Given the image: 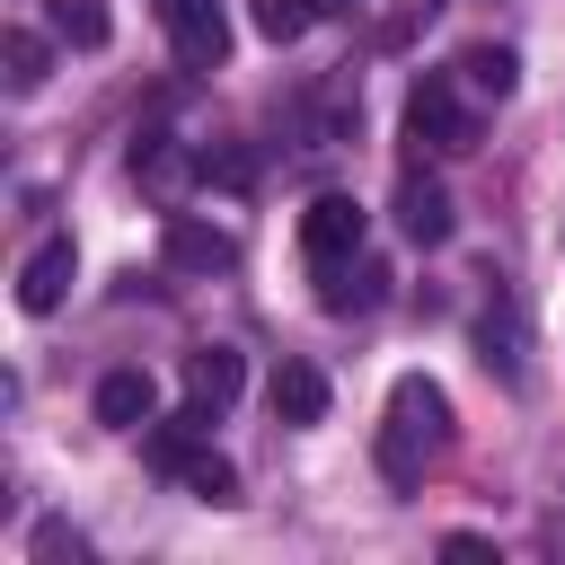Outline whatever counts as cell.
Here are the masks:
<instances>
[{"mask_svg":"<svg viewBox=\"0 0 565 565\" xmlns=\"http://www.w3.org/2000/svg\"><path fill=\"white\" fill-rule=\"evenodd\" d=\"M450 450V397L424 380V371H406L397 388H388V424H380V477L388 486H424V468Z\"/></svg>","mask_w":565,"mask_h":565,"instance_id":"6da1fadb","label":"cell"},{"mask_svg":"<svg viewBox=\"0 0 565 565\" xmlns=\"http://www.w3.org/2000/svg\"><path fill=\"white\" fill-rule=\"evenodd\" d=\"M406 141H415V150H477V124L459 115L450 71H424V79L406 88Z\"/></svg>","mask_w":565,"mask_h":565,"instance_id":"7a4b0ae2","label":"cell"},{"mask_svg":"<svg viewBox=\"0 0 565 565\" xmlns=\"http://www.w3.org/2000/svg\"><path fill=\"white\" fill-rule=\"evenodd\" d=\"M159 18H168V44H177L185 71H221L230 62V9L221 0H159Z\"/></svg>","mask_w":565,"mask_h":565,"instance_id":"3957f363","label":"cell"},{"mask_svg":"<svg viewBox=\"0 0 565 565\" xmlns=\"http://www.w3.org/2000/svg\"><path fill=\"white\" fill-rule=\"evenodd\" d=\"M362 203L353 194H318L309 212H300V247H309V265L327 274V265H344V256H362Z\"/></svg>","mask_w":565,"mask_h":565,"instance_id":"277c9868","label":"cell"},{"mask_svg":"<svg viewBox=\"0 0 565 565\" xmlns=\"http://www.w3.org/2000/svg\"><path fill=\"white\" fill-rule=\"evenodd\" d=\"M168 265L177 274H221V265H238V238L194 221V212H168Z\"/></svg>","mask_w":565,"mask_h":565,"instance_id":"5b68a950","label":"cell"},{"mask_svg":"<svg viewBox=\"0 0 565 565\" xmlns=\"http://www.w3.org/2000/svg\"><path fill=\"white\" fill-rule=\"evenodd\" d=\"M71 274H79V256H71V238H44L26 265H18V309L26 318H44V309H62V291H71Z\"/></svg>","mask_w":565,"mask_h":565,"instance_id":"8992f818","label":"cell"},{"mask_svg":"<svg viewBox=\"0 0 565 565\" xmlns=\"http://www.w3.org/2000/svg\"><path fill=\"white\" fill-rule=\"evenodd\" d=\"M380 300H388V265H380V256H344V265H327V291H318L327 318H362V309H380Z\"/></svg>","mask_w":565,"mask_h":565,"instance_id":"52a82bcc","label":"cell"},{"mask_svg":"<svg viewBox=\"0 0 565 565\" xmlns=\"http://www.w3.org/2000/svg\"><path fill=\"white\" fill-rule=\"evenodd\" d=\"M397 230H406L415 247H441V238L459 230V212H450V194H441L433 177H406V185H397Z\"/></svg>","mask_w":565,"mask_h":565,"instance_id":"ba28073f","label":"cell"},{"mask_svg":"<svg viewBox=\"0 0 565 565\" xmlns=\"http://www.w3.org/2000/svg\"><path fill=\"white\" fill-rule=\"evenodd\" d=\"M238 388H247V362H238L230 344H203V353H185V397H194L203 415H221Z\"/></svg>","mask_w":565,"mask_h":565,"instance_id":"9c48e42d","label":"cell"},{"mask_svg":"<svg viewBox=\"0 0 565 565\" xmlns=\"http://www.w3.org/2000/svg\"><path fill=\"white\" fill-rule=\"evenodd\" d=\"M150 406H159L150 371H106V380H97V424H106V433H141Z\"/></svg>","mask_w":565,"mask_h":565,"instance_id":"30bf717a","label":"cell"},{"mask_svg":"<svg viewBox=\"0 0 565 565\" xmlns=\"http://www.w3.org/2000/svg\"><path fill=\"white\" fill-rule=\"evenodd\" d=\"M265 397H274V424H318L327 415V371L318 362H282Z\"/></svg>","mask_w":565,"mask_h":565,"instance_id":"8fae6325","label":"cell"},{"mask_svg":"<svg viewBox=\"0 0 565 565\" xmlns=\"http://www.w3.org/2000/svg\"><path fill=\"white\" fill-rule=\"evenodd\" d=\"M459 79H468L477 97L503 106V97L521 88V53H512V44H468V53H459Z\"/></svg>","mask_w":565,"mask_h":565,"instance_id":"7c38bea8","label":"cell"},{"mask_svg":"<svg viewBox=\"0 0 565 565\" xmlns=\"http://www.w3.org/2000/svg\"><path fill=\"white\" fill-rule=\"evenodd\" d=\"M44 18H53V35H62V44H79V53H97V44L115 35L106 0H44Z\"/></svg>","mask_w":565,"mask_h":565,"instance_id":"4fadbf2b","label":"cell"},{"mask_svg":"<svg viewBox=\"0 0 565 565\" xmlns=\"http://www.w3.org/2000/svg\"><path fill=\"white\" fill-rule=\"evenodd\" d=\"M0 62H9V97H35V88H44V71H53L44 35H26V26H9V35H0Z\"/></svg>","mask_w":565,"mask_h":565,"instance_id":"5bb4252c","label":"cell"},{"mask_svg":"<svg viewBox=\"0 0 565 565\" xmlns=\"http://www.w3.org/2000/svg\"><path fill=\"white\" fill-rule=\"evenodd\" d=\"M247 18H256L265 44H300L309 18H327V9H318V0H247Z\"/></svg>","mask_w":565,"mask_h":565,"instance_id":"9a60e30c","label":"cell"},{"mask_svg":"<svg viewBox=\"0 0 565 565\" xmlns=\"http://www.w3.org/2000/svg\"><path fill=\"white\" fill-rule=\"evenodd\" d=\"M177 486H185L194 503H238V468H230L221 450H203V459H194V468H185Z\"/></svg>","mask_w":565,"mask_h":565,"instance_id":"2e32d148","label":"cell"},{"mask_svg":"<svg viewBox=\"0 0 565 565\" xmlns=\"http://www.w3.org/2000/svg\"><path fill=\"white\" fill-rule=\"evenodd\" d=\"M185 168H203V159H185V150H168L159 132H150V141H132V177H150V185H177Z\"/></svg>","mask_w":565,"mask_h":565,"instance_id":"e0dca14e","label":"cell"},{"mask_svg":"<svg viewBox=\"0 0 565 565\" xmlns=\"http://www.w3.org/2000/svg\"><path fill=\"white\" fill-rule=\"evenodd\" d=\"M194 177H212V185H247L256 168H247V150H203V168Z\"/></svg>","mask_w":565,"mask_h":565,"instance_id":"ac0fdd59","label":"cell"},{"mask_svg":"<svg viewBox=\"0 0 565 565\" xmlns=\"http://www.w3.org/2000/svg\"><path fill=\"white\" fill-rule=\"evenodd\" d=\"M35 556H79V539H71V530L53 521V530H35Z\"/></svg>","mask_w":565,"mask_h":565,"instance_id":"d6986e66","label":"cell"},{"mask_svg":"<svg viewBox=\"0 0 565 565\" xmlns=\"http://www.w3.org/2000/svg\"><path fill=\"white\" fill-rule=\"evenodd\" d=\"M441 556H459V565H486V556H494V547H486V539H468V530H459V539H441Z\"/></svg>","mask_w":565,"mask_h":565,"instance_id":"ffe728a7","label":"cell"},{"mask_svg":"<svg viewBox=\"0 0 565 565\" xmlns=\"http://www.w3.org/2000/svg\"><path fill=\"white\" fill-rule=\"evenodd\" d=\"M318 9H353V0H318Z\"/></svg>","mask_w":565,"mask_h":565,"instance_id":"44dd1931","label":"cell"}]
</instances>
